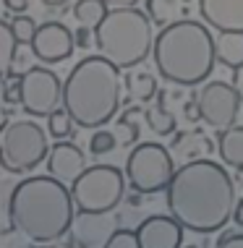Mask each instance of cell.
<instances>
[{
	"label": "cell",
	"instance_id": "13",
	"mask_svg": "<svg viewBox=\"0 0 243 248\" xmlns=\"http://www.w3.org/2000/svg\"><path fill=\"white\" fill-rule=\"evenodd\" d=\"M183 230L173 214H152L139 222L136 235L141 248H183Z\"/></svg>",
	"mask_w": 243,
	"mask_h": 248
},
{
	"label": "cell",
	"instance_id": "35",
	"mask_svg": "<svg viewBox=\"0 0 243 248\" xmlns=\"http://www.w3.org/2000/svg\"><path fill=\"white\" fill-rule=\"evenodd\" d=\"M42 5H47V8H63V5H68L71 0H39Z\"/></svg>",
	"mask_w": 243,
	"mask_h": 248
},
{
	"label": "cell",
	"instance_id": "15",
	"mask_svg": "<svg viewBox=\"0 0 243 248\" xmlns=\"http://www.w3.org/2000/svg\"><path fill=\"white\" fill-rule=\"evenodd\" d=\"M86 170V157L73 141H58L47 157V175L58 178L60 183H73Z\"/></svg>",
	"mask_w": 243,
	"mask_h": 248
},
{
	"label": "cell",
	"instance_id": "4",
	"mask_svg": "<svg viewBox=\"0 0 243 248\" xmlns=\"http://www.w3.org/2000/svg\"><path fill=\"white\" fill-rule=\"evenodd\" d=\"M123 76L115 63L102 55H89L73 65L63 84V107L79 128H105L120 110Z\"/></svg>",
	"mask_w": 243,
	"mask_h": 248
},
{
	"label": "cell",
	"instance_id": "1",
	"mask_svg": "<svg viewBox=\"0 0 243 248\" xmlns=\"http://www.w3.org/2000/svg\"><path fill=\"white\" fill-rule=\"evenodd\" d=\"M167 212L191 232L222 230L233 219L238 193L230 172L212 159L183 162L167 186Z\"/></svg>",
	"mask_w": 243,
	"mask_h": 248
},
{
	"label": "cell",
	"instance_id": "23",
	"mask_svg": "<svg viewBox=\"0 0 243 248\" xmlns=\"http://www.w3.org/2000/svg\"><path fill=\"white\" fill-rule=\"evenodd\" d=\"M146 123V112L141 107H128L123 115L118 118V128H120V144L123 146H131L139 141V133H141V125Z\"/></svg>",
	"mask_w": 243,
	"mask_h": 248
},
{
	"label": "cell",
	"instance_id": "36",
	"mask_svg": "<svg viewBox=\"0 0 243 248\" xmlns=\"http://www.w3.org/2000/svg\"><path fill=\"white\" fill-rule=\"evenodd\" d=\"M235 86H238V89L243 92V68L235 71Z\"/></svg>",
	"mask_w": 243,
	"mask_h": 248
},
{
	"label": "cell",
	"instance_id": "17",
	"mask_svg": "<svg viewBox=\"0 0 243 248\" xmlns=\"http://www.w3.org/2000/svg\"><path fill=\"white\" fill-rule=\"evenodd\" d=\"M217 152L227 167L243 170V125H230L225 131H217Z\"/></svg>",
	"mask_w": 243,
	"mask_h": 248
},
{
	"label": "cell",
	"instance_id": "24",
	"mask_svg": "<svg viewBox=\"0 0 243 248\" xmlns=\"http://www.w3.org/2000/svg\"><path fill=\"white\" fill-rule=\"evenodd\" d=\"M47 133L58 141H65V139L76 136V120L71 118V112L65 107H58L50 118H47Z\"/></svg>",
	"mask_w": 243,
	"mask_h": 248
},
{
	"label": "cell",
	"instance_id": "11",
	"mask_svg": "<svg viewBox=\"0 0 243 248\" xmlns=\"http://www.w3.org/2000/svg\"><path fill=\"white\" fill-rule=\"evenodd\" d=\"M76 50V39H73V31L65 24L60 21H47L37 29V37L32 42V55H34L39 63L52 65V63H63L68 60Z\"/></svg>",
	"mask_w": 243,
	"mask_h": 248
},
{
	"label": "cell",
	"instance_id": "12",
	"mask_svg": "<svg viewBox=\"0 0 243 248\" xmlns=\"http://www.w3.org/2000/svg\"><path fill=\"white\" fill-rule=\"evenodd\" d=\"M118 230V217L110 212H79L71 225V238L79 248H105Z\"/></svg>",
	"mask_w": 243,
	"mask_h": 248
},
{
	"label": "cell",
	"instance_id": "7",
	"mask_svg": "<svg viewBox=\"0 0 243 248\" xmlns=\"http://www.w3.org/2000/svg\"><path fill=\"white\" fill-rule=\"evenodd\" d=\"M175 159L173 152L165 149L157 141H144L136 144L126 159V178L136 193H160L167 191L170 180L175 175Z\"/></svg>",
	"mask_w": 243,
	"mask_h": 248
},
{
	"label": "cell",
	"instance_id": "14",
	"mask_svg": "<svg viewBox=\"0 0 243 248\" xmlns=\"http://www.w3.org/2000/svg\"><path fill=\"white\" fill-rule=\"evenodd\" d=\"M201 21L209 29L220 31H243V0H199Z\"/></svg>",
	"mask_w": 243,
	"mask_h": 248
},
{
	"label": "cell",
	"instance_id": "6",
	"mask_svg": "<svg viewBox=\"0 0 243 248\" xmlns=\"http://www.w3.org/2000/svg\"><path fill=\"white\" fill-rule=\"evenodd\" d=\"M50 133L42 131L34 120H16L5 123L0 133V165L11 175H21L42 165V159L50 157L47 146Z\"/></svg>",
	"mask_w": 243,
	"mask_h": 248
},
{
	"label": "cell",
	"instance_id": "20",
	"mask_svg": "<svg viewBox=\"0 0 243 248\" xmlns=\"http://www.w3.org/2000/svg\"><path fill=\"white\" fill-rule=\"evenodd\" d=\"M126 89H128V97L136 99V102H152V99H157V94H160L157 78L146 71H131L128 73Z\"/></svg>",
	"mask_w": 243,
	"mask_h": 248
},
{
	"label": "cell",
	"instance_id": "22",
	"mask_svg": "<svg viewBox=\"0 0 243 248\" xmlns=\"http://www.w3.org/2000/svg\"><path fill=\"white\" fill-rule=\"evenodd\" d=\"M73 18H76L79 26H86V29H97L102 24V18L107 16V5L102 0H76L73 3Z\"/></svg>",
	"mask_w": 243,
	"mask_h": 248
},
{
	"label": "cell",
	"instance_id": "33",
	"mask_svg": "<svg viewBox=\"0 0 243 248\" xmlns=\"http://www.w3.org/2000/svg\"><path fill=\"white\" fill-rule=\"evenodd\" d=\"M107 8H133L139 0H102Z\"/></svg>",
	"mask_w": 243,
	"mask_h": 248
},
{
	"label": "cell",
	"instance_id": "38",
	"mask_svg": "<svg viewBox=\"0 0 243 248\" xmlns=\"http://www.w3.org/2000/svg\"><path fill=\"white\" fill-rule=\"evenodd\" d=\"M183 248H201V246H183Z\"/></svg>",
	"mask_w": 243,
	"mask_h": 248
},
{
	"label": "cell",
	"instance_id": "18",
	"mask_svg": "<svg viewBox=\"0 0 243 248\" xmlns=\"http://www.w3.org/2000/svg\"><path fill=\"white\" fill-rule=\"evenodd\" d=\"M144 112H146V125H149V131L157 133V136H170V133H175V128H178V120H175L170 107H167V92H160L157 99H154V105L146 107Z\"/></svg>",
	"mask_w": 243,
	"mask_h": 248
},
{
	"label": "cell",
	"instance_id": "37",
	"mask_svg": "<svg viewBox=\"0 0 243 248\" xmlns=\"http://www.w3.org/2000/svg\"><path fill=\"white\" fill-rule=\"evenodd\" d=\"M47 248H79L76 243H63V240H58V243H52V246H47Z\"/></svg>",
	"mask_w": 243,
	"mask_h": 248
},
{
	"label": "cell",
	"instance_id": "16",
	"mask_svg": "<svg viewBox=\"0 0 243 248\" xmlns=\"http://www.w3.org/2000/svg\"><path fill=\"white\" fill-rule=\"evenodd\" d=\"M214 144L207 133L191 131V133H178L173 141V154H178L183 162H194V159H207V154H212Z\"/></svg>",
	"mask_w": 243,
	"mask_h": 248
},
{
	"label": "cell",
	"instance_id": "27",
	"mask_svg": "<svg viewBox=\"0 0 243 248\" xmlns=\"http://www.w3.org/2000/svg\"><path fill=\"white\" fill-rule=\"evenodd\" d=\"M115 146H118L115 133H110L105 128H97V133H92V139H89V152L92 154H110Z\"/></svg>",
	"mask_w": 243,
	"mask_h": 248
},
{
	"label": "cell",
	"instance_id": "32",
	"mask_svg": "<svg viewBox=\"0 0 243 248\" xmlns=\"http://www.w3.org/2000/svg\"><path fill=\"white\" fill-rule=\"evenodd\" d=\"M5 3V11H11V13H26V8H29V0H3Z\"/></svg>",
	"mask_w": 243,
	"mask_h": 248
},
{
	"label": "cell",
	"instance_id": "31",
	"mask_svg": "<svg viewBox=\"0 0 243 248\" xmlns=\"http://www.w3.org/2000/svg\"><path fill=\"white\" fill-rule=\"evenodd\" d=\"M92 31H94V29H86V26H79V29L73 31V39H76V47H79V50H86V47H89Z\"/></svg>",
	"mask_w": 243,
	"mask_h": 248
},
{
	"label": "cell",
	"instance_id": "9",
	"mask_svg": "<svg viewBox=\"0 0 243 248\" xmlns=\"http://www.w3.org/2000/svg\"><path fill=\"white\" fill-rule=\"evenodd\" d=\"M63 102V84L55 71L32 65L21 73V110L32 118H50Z\"/></svg>",
	"mask_w": 243,
	"mask_h": 248
},
{
	"label": "cell",
	"instance_id": "8",
	"mask_svg": "<svg viewBox=\"0 0 243 248\" xmlns=\"http://www.w3.org/2000/svg\"><path fill=\"white\" fill-rule=\"evenodd\" d=\"M126 175L113 165H92L71 183L79 212H113L123 201Z\"/></svg>",
	"mask_w": 243,
	"mask_h": 248
},
{
	"label": "cell",
	"instance_id": "5",
	"mask_svg": "<svg viewBox=\"0 0 243 248\" xmlns=\"http://www.w3.org/2000/svg\"><path fill=\"white\" fill-rule=\"evenodd\" d=\"M149 13L139 8H110L102 24L94 29V45L99 55L115 63L120 71L144 63L154 50Z\"/></svg>",
	"mask_w": 243,
	"mask_h": 248
},
{
	"label": "cell",
	"instance_id": "30",
	"mask_svg": "<svg viewBox=\"0 0 243 248\" xmlns=\"http://www.w3.org/2000/svg\"><path fill=\"white\" fill-rule=\"evenodd\" d=\"M214 248H243V232H225Z\"/></svg>",
	"mask_w": 243,
	"mask_h": 248
},
{
	"label": "cell",
	"instance_id": "2",
	"mask_svg": "<svg viewBox=\"0 0 243 248\" xmlns=\"http://www.w3.org/2000/svg\"><path fill=\"white\" fill-rule=\"evenodd\" d=\"M73 193L52 175H32L13 186L5 212L8 230L34 246H52L71 232L76 217Z\"/></svg>",
	"mask_w": 243,
	"mask_h": 248
},
{
	"label": "cell",
	"instance_id": "19",
	"mask_svg": "<svg viewBox=\"0 0 243 248\" xmlns=\"http://www.w3.org/2000/svg\"><path fill=\"white\" fill-rule=\"evenodd\" d=\"M217 63L225 68H243V31H220L217 34Z\"/></svg>",
	"mask_w": 243,
	"mask_h": 248
},
{
	"label": "cell",
	"instance_id": "28",
	"mask_svg": "<svg viewBox=\"0 0 243 248\" xmlns=\"http://www.w3.org/2000/svg\"><path fill=\"white\" fill-rule=\"evenodd\" d=\"M105 248H141L139 243V235L136 230H128V227H118L115 232H113V238L107 240Z\"/></svg>",
	"mask_w": 243,
	"mask_h": 248
},
{
	"label": "cell",
	"instance_id": "3",
	"mask_svg": "<svg viewBox=\"0 0 243 248\" xmlns=\"http://www.w3.org/2000/svg\"><path fill=\"white\" fill-rule=\"evenodd\" d=\"M154 68L167 84L199 86L209 81L217 63V39L204 21L178 18L154 37Z\"/></svg>",
	"mask_w": 243,
	"mask_h": 248
},
{
	"label": "cell",
	"instance_id": "29",
	"mask_svg": "<svg viewBox=\"0 0 243 248\" xmlns=\"http://www.w3.org/2000/svg\"><path fill=\"white\" fill-rule=\"evenodd\" d=\"M183 118L188 120V123H196V120H201V110H199V97L191 94L183 102Z\"/></svg>",
	"mask_w": 243,
	"mask_h": 248
},
{
	"label": "cell",
	"instance_id": "25",
	"mask_svg": "<svg viewBox=\"0 0 243 248\" xmlns=\"http://www.w3.org/2000/svg\"><path fill=\"white\" fill-rule=\"evenodd\" d=\"M146 13L157 26L173 24L175 16V0H146Z\"/></svg>",
	"mask_w": 243,
	"mask_h": 248
},
{
	"label": "cell",
	"instance_id": "34",
	"mask_svg": "<svg viewBox=\"0 0 243 248\" xmlns=\"http://www.w3.org/2000/svg\"><path fill=\"white\" fill-rule=\"evenodd\" d=\"M233 222L243 227V199H238V206H235V214H233Z\"/></svg>",
	"mask_w": 243,
	"mask_h": 248
},
{
	"label": "cell",
	"instance_id": "10",
	"mask_svg": "<svg viewBox=\"0 0 243 248\" xmlns=\"http://www.w3.org/2000/svg\"><path fill=\"white\" fill-rule=\"evenodd\" d=\"M201 120L214 131H225L235 125L241 112V89L227 81H204L196 92Z\"/></svg>",
	"mask_w": 243,
	"mask_h": 248
},
{
	"label": "cell",
	"instance_id": "26",
	"mask_svg": "<svg viewBox=\"0 0 243 248\" xmlns=\"http://www.w3.org/2000/svg\"><path fill=\"white\" fill-rule=\"evenodd\" d=\"M11 26H13V31H16V37H18V42H21V47H24V45H29V47H32V42H34V37H37V29H39L34 18L24 16V13H18V16L11 21Z\"/></svg>",
	"mask_w": 243,
	"mask_h": 248
},
{
	"label": "cell",
	"instance_id": "21",
	"mask_svg": "<svg viewBox=\"0 0 243 248\" xmlns=\"http://www.w3.org/2000/svg\"><path fill=\"white\" fill-rule=\"evenodd\" d=\"M18 50H21V42H18L16 31H13V26L8 21H3L0 24V71H3V76L13 73Z\"/></svg>",
	"mask_w": 243,
	"mask_h": 248
}]
</instances>
